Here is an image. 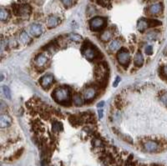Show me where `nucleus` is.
<instances>
[{
	"label": "nucleus",
	"mask_w": 167,
	"mask_h": 166,
	"mask_svg": "<svg viewBox=\"0 0 167 166\" xmlns=\"http://www.w3.org/2000/svg\"><path fill=\"white\" fill-rule=\"evenodd\" d=\"M53 97L57 103L66 104L70 101V91L66 87H59L54 92Z\"/></svg>",
	"instance_id": "nucleus-1"
},
{
	"label": "nucleus",
	"mask_w": 167,
	"mask_h": 166,
	"mask_svg": "<svg viewBox=\"0 0 167 166\" xmlns=\"http://www.w3.org/2000/svg\"><path fill=\"white\" fill-rule=\"evenodd\" d=\"M14 14L16 16L26 17L31 14V7L29 4H14L13 5Z\"/></svg>",
	"instance_id": "nucleus-2"
},
{
	"label": "nucleus",
	"mask_w": 167,
	"mask_h": 166,
	"mask_svg": "<svg viewBox=\"0 0 167 166\" xmlns=\"http://www.w3.org/2000/svg\"><path fill=\"white\" fill-rule=\"evenodd\" d=\"M106 19L103 17H95L89 21V27L93 31H100L105 26Z\"/></svg>",
	"instance_id": "nucleus-3"
},
{
	"label": "nucleus",
	"mask_w": 167,
	"mask_h": 166,
	"mask_svg": "<svg viewBox=\"0 0 167 166\" xmlns=\"http://www.w3.org/2000/svg\"><path fill=\"white\" fill-rule=\"evenodd\" d=\"M82 54L88 60H92L96 58L98 52L90 43H85L82 48Z\"/></svg>",
	"instance_id": "nucleus-4"
},
{
	"label": "nucleus",
	"mask_w": 167,
	"mask_h": 166,
	"mask_svg": "<svg viewBox=\"0 0 167 166\" xmlns=\"http://www.w3.org/2000/svg\"><path fill=\"white\" fill-rule=\"evenodd\" d=\"M117 60L122 66H126L130 61V55L126 49H122L117 54Z\"/></svg>",
	"instance_id": "nucleus-5"
},
{
	"label": "nucleus",
	"mask_w": 167,
	"mask_h": 166,
	"mask_svg": "<svg viewBox=\"0 0 167 166\" xmlns=\"http://www.w3.org/2000/svg\"><path fill=\"white\" fill-rule=\"evenodd\" d=\"M12 123H13V120L9 115H8L7 114H2L0 115V127L2 129L8 128L11 125Z\"/></svg>",
	"instance_id": "nucleus-6"
},
{
	"label": "nucleus",
	"mask_w": 167,
	"mask_h": 166,
	"mask_svg": "<svg viewBox=\"0 0 167 166\" xmlns=\"http://www.w3.org/2000/svg\"><path fill=\"white\" fill-rule=\"evenodd\" d=\"M54 76L51 75H44L40 80V84L43 87V89H49L50 86L52 85V83H54Z\"/></svg>",
	"instance_id": "nucleus-7"
},
{
	"label": "nucleus",
	"mask_w": 167,
	"mask_h": 166,
	"mask_svg": "<svg viewBox=\"0 0 167 166\" xmlns=\"http://www.w3.org/2000/svg\"><path fill=\"white\" fill-rule=\"evenodd\" d=\"M29 31L31 33V34L35 38L39 37L42 34H43V28L40 24L38 23H33L30 28H29Z\"/></svg>",
	"instance_id": "nucleus-8"
},
{
	"label": "nucleus",
	"mask_w": 167,
	"mask_h": 166,
	"mask_svg": "<svg viewBox=\"0 0 167 166\" xmlns=\"http://www.w3.org/2000/svg\"><path fill=\"white\" fill-rule=\"evenodd\" d=\"M163 10V5L162 3H154L150 5L148 9V13L151 15H158Z\"/></svg>",
	"instance_id": "nucleus-9"
},
{
	"label": "nucleus",
	"mask_w": 167,
	"mask_h": 166,
	"mask_svg": "<svg viewBox=\"0 0 167 166\" xmlns=\"http://www.w3.org/2000/svg\"><path fill=\"white\" fill-rule=\"evenodd\" d=\"M47 62H48V57L44 54H40V55H38L35 60V65L37 66L38 68H40V69L46 65Z\"/></svg>",
	"instance_id": "nucleus-10"
},
{
	"label": "nucleus",
	"mask_w": 167,
	"mask_h": 166,
	"mask_svg": "<svg viewBox=\"0 0 167 166\" xmlns=\"http://www.w3.org/2000/svg\"><path fill=\"white\" fill-rule=\"evenodd\" d=\"M144 149L148 152H156L159 149V144L156 141L148 140L144 144Z\"/></svg>",
	"instance_id": "nucleus-11"
},
{
	"label": "nucleus",
	"mask_w": 167,
	"mask_h": 166,
	"mask_svg": "<svg viewBox=\"0 0 167 166\" xmlns=\"http://www.w3.org/2000/svg\"><path fill=\"white\" fill-rule=\"evenodd\" d=\"M96 89L94 87H89L84 92V99L86 101L92 100L96 95Z\"/></svg>",
	"instance_id": "nucleus-12"
},
{
	"label": "nucleus",
	"mask_w": 167,
	"mask_h": 166,
	"mask_svg": "<svg viewBox=\"0 0 167 166\" xmlns=\"http://www.w3.org/2000/svg\"><path fill=\"white\" fill-rule=\"evenodd\" d=\"M150 22H149V19H146V18H141L140 20L138 21V23H137V29L140 32H144L148 28H150Z\"/></svg>",
	"instance_id": "nucleus-13"
},
{
	"label": "nucleus",
	"mask_w": 167,
	"mask_h": 166,
	"mask_svg": "<svg viewBox=\"0 0 167 166\" xmlns=\"http://www.w3.org/2000/svg\"><path fill=\"white\" fill-rule=\"evenodd\" d=\"M60 20L59 18L56 16H50L48 19V28L49 29H54L55 27L59 25Z\"/></svg>",
	"instance_id": "nucleus-14"
},
{
	"label": "nucleus",
	"mask_w": 167,
	"mask_h": 166,
	"mask_svg": "<svg viewBox=\"0 0 167 166\" xmlns=\"http://www.w3.org/2000/svg\"><path fill=\"white\" fill-rule=\"evenodd\" d=\"M113 37V33L111 30H104L100 35L101 40L104 42H108L110 41Z\"/></svg>",
	"instance_id": "nucleus-15"
},
{
	"label": "nucleus",
	"mask_w": 167,
	"mask_h": 166,
	"mask_svg": "<svg viewBox=\"0 0 167 166\" xmlns=\"http://www.w3.org/2000/svg\"><path fill=\"white\" fill-rule=\"evenodd\" d=\"M120 41L118 39H114L109 44V49L112 52L117 51L120 49Z\"/></svg>",
	"instance_id": "nucleus-16"
},
{
	"label": "nucleus",
	"mask_w": 167,
	"mask_h": 166,
	"mask_svg": "<svg viewBox=\"0 0 167 166\" xmlns=\"http://www.w3.org/2000/svg\"><path fill=\"white\" fill-rule=\"evenodd\" d=\"M144 63V58H143V55L141 54V52H138L137 54L135 56V59H134V63L136 64V66H142Z\"/></svg>",
	"instance_id": "nucleus-17"
},
{
	"label": "nucleus",
	"mask_w": 167,
	"mask_h": 166,
	"mask_svg": "<svg viewBox=\"0 0 167 166\" xmlns=\"http://www.w3.org/2000/svg\"><path fill=\"white\" fill-rule=\"evenodd\" d=\"M73 102L75 103V106H81L83 104L84 100H83V98L79 94H75L74 95V97H73Z\"/></svg>",
	"instance_id": "nucleus-18"
},
{
	"label": "nucleus",
	"mask_w": 167,
	"mask_h": 166,
	"mask_svg": "<svg viewBox=\"0 0 167 166\" xmlns=\"http://www.w3.org/2000/svg\"><path fill=\"white\" fill-rule=\"evenodd\" d=\"M9 17H10V14H9V12L7 9H1V11H0V19H1V21L8 20Z\"/></svg>",
	"instance_id": "nucleus-19"
},
{
	"label": "nucleus",
	"mask_w": 167,
	"mask_h": 166,
	"mask_svg": "<svg viewBox=\"0 0 167 166\" xmlns=\"http://www.w3.org/2000/svg\"><path fill=\"white\" fill-rule=\"evenodd\" d=\"M20 40L23 44H29L31 42L30 38L29 37V35L27 34L26 32H23L20 34Z\"/></svg>",
	"instance_id": "nucleus-20"
},
{
	"label": "nucleus",
	"mask_w": 167,
	"mask_h": 166,
	"mask_svg": "<svg viewBox=\"0 0 167 166\" xmlns=\"http://www.w3.org/2000/svg\"><path fill=\"white\" fill-rule=\"evenodd\" d=\"M69 38L70 40L74 41V42H79L82 40V37L79 34H70L69 35Z\"/></svg>",
	"instance_id": "nucleus-21"
},
{
	"label": "nucleus",
	"mask_w": 167,
	"mask_h": 166,
	"mask_svg": "<svg viewBox=\"0 0 167 166\" xmlns=\"http://www.w3.org/2000/svg\"><path fill=\"white\" fill-rule=\"evenodd\" d=\"M52 129H53V131L59 132L61 129H63V125H62V123H58V122H55V123L53 124Z\"/></svg>",
	"instance_id": "nucleus-22"
},
{
	"label": "nucleus",
	"mask_w": 167,
	"mask_h": 166,
	"mask_svg": "<svg viewBox=\"0 0 167 166\" xmlns=\"http://www.w3.org/2000/svg\"><path fill=\"white\" fill-rule=\"evenodd\" d=\"M150 27H156V26L161 25V22L157 19H149Z\"/></svg>",
	"instance_id": "nucleus-23"
},
{
	"label": "nucleus",
	"mask_w": 167,
	"mask_h": 166,
	"mask_svg": "<svg viewBox=\"0 0 167 166\" xmlns=\"http://www.w3.org/2000/svg\"><path fill=\"white\" fill-rule=\"evenodd\" d=\"M3 94H4L6 97L8 98V99H10V98H11V93H10V90H9V88H8L7 86H3Z\"/></svg>",
	"instance_id": "nucleus-24"
},
{
	"label": "nucleus",
	"mask_w": 167,
	"mask_h": 166,
	"mask_svg": "<svg viewBox=\"0 0 167 166\" xmlns=\"http://www.w3.org/2000/svg\"><path fill=\"white\" fill-rule=\"evenodd\" d=\"M161 101L162 103H164L165 105L167 107V93L165 92L164 94H162L161 96Z\"/></svg>",
	"instance_id": "nucleus-25"
},
{
	"label": "nucleus",
	"mask_w": 167,
	"mask_h": 166,
	"mask_svg": "<svg viewBox=\"0 0 167 166\" xmlns=\"http://www.w3.org/2000/svg\"><path fill=\"white\" fill-rule=\"evenodd\" d=\"M61 1H62V3L66 8H69V6H71V4H72L73 0H61Z\"/></svg>",
	"instance_id": "nucleus-26"
},
{
	"label": "nucleus",
	"mask_w": 167,
	"mask_h": 166,
	"mask_svg": "<svg viewBox=\"0 0 167 166\" xmlns=\"http://www.w3.org/2000/svg\"><path fill=\"white\" fill-rule=\"evenodd\" d=\"M145 53H146V55H152L153 53V48L151 47V46H147L146 48H145Z\"/></svg>",
	"instance_id": "nucleus-27"
},
{
	"label": "nucleus",
	"mask_w": 167,
	"mask_h": 166,
	"mask_svg": "<svg viewBox=\"0 0 167 166\" xmlns=\"http://www.w3.org/2000/svg\"><path fill=\"white\" fill-rule=\"evenodd\" d=\"M161 73H162V76L165 78L167 77V65L164 66L161 69Z\"/></svg>",
	"instance_id": "nucleus-28"
},
{
	"label": "nucleus",
	"mask_w": 167,
	"mask_h": 166,
	"mask_svg": "<svg viewBox=\"0 0 167 166\" xmlns=\"http://www.w3.org/2000/svg\"><path fill=\"white\" fill-rule=\"evenodd\" d=\"M96 2H97L98 4L103 6V7H105V6H106V3L104 2V0H96Z\"/></svg>",
	"instance_id": "nucleus-29"
},
{
	"label": "nucleus",
	"mask_w": 167,
	"mask_h": 166,
	"mask_svg": "<svg viewBox=\"0 0 167 166\" xmlns=\"http://www.w3.org/2000/svg\"><path fill=\"white\" fill-rule=\"evenodd\" d=\"M35 3L37 4V5H42L44 2V0H34Z\"/></svg>",
	"instance_id": "nucleus-30"
},
{
	"label": "nucleus",
	"mask_w": 167,
	"mask_h": 166,
	"mask_svg": "<svg viewBox=\"0 0 167 166\" xmlns=\"http://www.w3.org/2000/svg\"><path fill=\"white\" fill-rule=\"evenodd\" d=\"M120 81V77H117V79H116V80H115V82L114 83V87H116V86L118 85L119 82Z\"/></svg>",
	"instance_id": "nucleus-31"
},
{
	"label": "nucleus",
	"mask_w": 167,
	"mask_h": 166,
	"mask_svg": "<svg viewBox=\"0 0 167 166\" xmlns=\"http://www.w3.org/2000/svg\"><path fill=\"white\" fill-rule=\"evenodd\" d=\"M99 116L100 118H103V110H99Z\"/></svg>",
	"instance_id": "nucleus-32"
},
{
	"label": "nucleus",
	"mask_w": 167,
	"mask_h": 166,
	"mask_svg": "<svg viewBox=\"0 0 167 166\" xmlns=\"http://www.w3.org/2000/svg\"><path fill=\"white\" fill-rule=\"evenodd\" d=\"M103 105H104V102H100V103H99L98 107H102Z\"/></svg>",
	"instance_id": "nucleus-33"
}]
</instances>
